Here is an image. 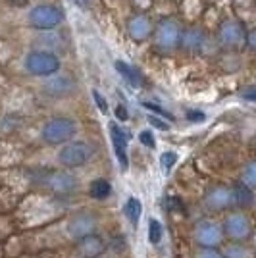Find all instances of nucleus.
I'll return each mask as SVG.
<instances>
[{
	"label": "nucleus",
	"mask_w": 256,
	"mask_h": 258,
	"mask_svg": "<svg viewBox=\"0 0 256 258\" xmlns=\"http://www.w3.org/2000/svg\"><path fill=\"white\" fill-rule=\"evenodd\" d=\"M149 239L150 243H158L162 239V226L158 220H152L149 226Z\"/></svg>",
	"instance_id": "obj_17"
},
{
	"label": "nucleus",
	"mask_w": 256,
	"mask_h": 258,
	"mask_svg": "<svg viewBox=\"0 0 256 258\" xmlns=\"http://www.w3.org/2000/svg\"><path fill=\"white\" fill-rule=\"evenodd\" d=\"M110 183L104 181V179H96V181L91 183V195L95 197V199H106L108 195H110Z\"/></svg>",
	"instance_id": "obj_15"
},
{
	"label": "nucleus",
	"mask_w": 256,
	"mask_h": 258,
	"mask_svg": "<svg viewBox=\"0 0 256 258\" xmlns=\"http://www.w3.org/2000/svg\"><path fill=\"white\" fill-rule=\"evenodd\" d=\"M93 98H95V102H96V106H98V110L102 112V114H106L108 112V102L102 98V95L98 93V91H93Z\"/></svg>",
	"instance_id": "obj_20"
},
{
	"label": "nucleus",
	"mask_w": 256,
	"mask_h": 258,
	"mask_svg": "<svg viewBox=\"0 0 256 258\" xmlns=\"http://www.w3.org/2000/svg\"><path fill=\"white\" fill-rule=\"evenodd\" d=\"M116 70H117V74L123 77L125 81H127L129 85H133V87H141L143 85V77H141V74L135 70V68H131L129 64H125V62H121V60H117L116 64Z\"/></svg>",
	"instance_id": "obj_12"
},
{
	"label": "nucleus",
	"mask_w": 256,
	"mask_h": 258,
	"mask_svg": "<svg viewBox=\"0 0 256 258\" xmlns=\"http://www.w3.org/2000/svg\"><path fill=\"white\" fill-rule=\"evenodd\" d=\"M60 162L68 166V168H77V166H83L91 158V149L87 143H72V145H66L64 149L58 154Z\"/></svg>",
	"instance_id": "obj_5"
},
{
	"label": "nucleus",
	"mask_w": 256,
	"mask_h": 258,
	"mask_svg": "<svg viewBox=\"0 0 256 258\" xmlns=\"http://www.w3.org/2000/svg\"><path fill=\"white\" fill-rule=\"evenodd\" d=\"M48 187L56 193H70L75 187V179L68 173H52L48 179Z\"/></svg>",
	"instance_id": "obj_11"
},
{
	"label": "nucleus",
	"mask_w": 256,
	"mask_h": 258,
	"mask_svg": "<svg viewBox=\"0 0 256 258\" xmlns=\"http://www.w3.org/2000/svg\"><path fill=\"white\" fill-rule=\"evenodd\" d=\"M116 116H117V119L125 121V119H127V110H125V106H117L116 108Z\"/></svg>",
	"instance_id": "obj_26"
},
{
	"label": "nucleus",
	"mask_w": 256,
	"mask_h": 258,
	"mask_svg": "<svg viewBox=\"0 0 256 258\" xmlns=\"http://www.w3.org/2000/svg\"><path fill=\"white\" fill-rule=\"evenodd\" d=\"M204 41H206L204 33L201 29L191 27V29H183L179 46H181L183 50H187V52H199V50H203Z\"/></svg>",
	"instance_id": "obj_10"
},
{
	"label": "nucleus",
	"mask_w": 256,
	"mask_h": 258,
	"mask_svg": "<svg viewBox=\"0 0 256 258\" xmlns=\"http://www.w3.org/2000/svg\"><path fill=\"white\" fill-rule=\"evenodd\" d=\"M110 137H112V145H114V151H116V156L117 160H119V166L123 170H127V135L117 127L116 123H112L110 125Z\"/></svg>",
	"instance_id": "obj_7"
},
{
	"label": "nucleus",
	"mask_w": 256,
	"mask_h": 258,
	"mask_svg": "<svg viewBox=\"0 0 256 258\" xmlns=\"http://www.w3.org/2000/svg\"><path fill=\"white\" fill-rule=\"evenodd\" d=\"M246 43H248V46L256 52V29L246 35Z\"/></svg>",
	"instance_id": "obj_25"
},
{
	"label": "nucleus",
	"mask_w": 256,
	"mask_h": 258,
	"mask_svg": "<svg viewBox=\"0 0 256 258\" xmlns=\"http://www.w3.org/2000/svg\"><path fill=\"white\" fill-rule=\"evenodd\" d=\"M77 125L74 119L70 118H54L50 121H46L43 127V139L50 145H60L70 141L75 135Z\"/></svg>",
	"instance_id": "obj_3"
},
{
	"label": "nucleus",
	"mask_w": 256,
	"mask_h": 258,
	"mask_svg": "<svg viewBox=\"0 0 256 258\" xmlns=\"http://www.w3.org/2000/svg\"><path fill=\"white\" fill-rule=\"evenodd\" d=\"M181 25L175 22V20H171V18H166V20H162L158 25H156V29H154V41H156V46L160 48V50H173V48H177L179 43H181Z\"/></svg>",
	"instance_id": "obj_2"
},
{
	"label": "nucleus",
	"mask_w": 256,
	"mask_h": 258,
	"mask_svg": "<svg viewBox=\"0 0 256 258\" xmlns=\"http://www.w3.org/2000/svg\"><path fill=\"white\" fill-rule=\"evenodd\" d=\"M149 123L150 125H154L156 129H162V131H166V129H170V125L164 121V119L156 118V116H149Z\"/></svg>",
	"instance_id": "obj_21"
},
{
	"label": "nucleus",
	"mask_w": 256,
	"mask_h": 258,
	"mask_svg": "<svg viewBox=\"0 0 256 258\" xmlns=\"http://www.w3.org/2000/svg\"><path fill=\"white\" fill-rule=\"evenodd\" d=\"M91 229H93V220L87 218V216L75 218L74 222H72V227H70L72 235H75V237H89Z\"/></svg>",
	"instance_id": "obj_13"
},
{
	"label": "nucleus",
	"mask_w": 256,
	"mask_h": 258,
	"mask_svg": "<svg viewBox=\"0 0 256 258\" xmlns=\"http://www.w3.org/2000/svg\"><path fill=\"white\" fill-rule=\"evenodd\" d=\"M127 33L133 41H145L152 35V23L147 16H133L127 22Z\"/></svg>",
	"instance_id": "obj_8"
},
{
	"label": "nucleus",
	"mask_w": 256,
	"mask_h": 258,
	"mask_svg": "<svg viewBox=\"0 0 256 258\" xmlns=\"http://www.w3.org/2000/svg\"><path fill=\"white\" fill-rule=\"evenodd\" d=\"M125 216H127L133 224H137V222H139L141 203L137 201V199H129V201H127V205H125Z\"/></svg>",
	"instance_id": "obj_16"
},
{
	"label": "nucleus",
	"mask_w": 256,
	"mask_h": 258,
	"mask_svg": "<svg viewBox=\"0 0 256 258\" xmlns=\"http://www.w3.org/2000/svg\"><path fill=\"white\" fill-rule=\"evenodd\" d=\"M43 33L44 35H41L39 43L44 44V50H58V48H60V37H58L56 33L50 31V29Z\"/></svg>",
	"instance_id": "obj_14"
},
{
	"label": "nucleus",
	"mask_w": 256,
	"mask_h": 258,
	"mask_svg": "<svg viewBox=\"0 0 256 258\" xmlns=\"http://www.w3.org/2000/svg\"><path fill=\"white\" fill-rule=\"evenodd\" d=\"M187 118L191 119V121H203L204 114L203 112H197V110H189V112H187Z\"/></svg>",
	"instance_id": "obj_24"
},
{
	"label": "nucleus",
	"mask_w": 256,
	"mask_h": 258,
	"mask_svg": "<svg viewBox=\"0 0 256 258\" xmlns=\"http://www.w3.org/2000/svg\"><path fill=\"white\" fill-rule=\"evenodd\" d=\"M203 258H218V256H216V254H212V252H208V254H204Z\"/></svg>",
	"instance_id": "obj_27"
},
{
	"label": "nucleus",
	"mask_w": 256,
	"mask_h": 258,
	"mask_svg": "<svg viewBox=\"0 0 256 258\" xmlns=\"http://www.w3.org/2000/svg\"><path fill=\"white\" fill-rule=\"evenodd\" d=\"M74 79L68 76H56V77H50L46 83H44V91H46V95H50V97H66V95H70L72 91H74Z\"/></svg>",
	"instance_id": "obj_9"
},
{
	"label": "nucleus",
	"mask_w": 256,
	"mask_h": 258,
	"mask_svg": "<svg viewBox=\"0 0 256 258\" xmlns=\"http://www.w3.org/2000/svg\"><path fill=\"white\" fill-rule=\"evenodd\" d=\"M175 160H177V154L175 152H164L160 158V164H162V170L164 172H168L171 166L175 164Z\"/></svg>",
	"instance_id": "obj_18"
},
{
	"label": "nucleus",
	"mask_w": 256,
	"mask_h": 258,
	"mask_svg": "<svg viewBox=\"0 0 256 258\" xmlns=\"http://www.w3.org/2000/svg\"><path fill=\"white\" fill-rule=\"evenodd\" d=\"M243 98L250 100V102H256V85L245 89V91H243Z\"/></svg>",
	"instance_id": "obj_23"
},
{
	"label": "nucleus",
	"mask_w": 256,
	"mask_h": 258,
	"mask_svg": "<svg viewBox=\"0 0 256 258\" xmlns=\"http://www.w3.org/2000/svg\"><path fill=\"white\" fill-rule=\"evenodd\" d=\"M143 106L147 108V110H150V112H156V114H158V116H162V118H168V119H170V121H173V116H171L170 112H166V110H162V108L158 106V104H152V102H145Z\"/></svg>",
	"instance_id": "obj_19"
},
{
	"label": "nucleus",
	"mask_w": 256,
	"mask_h": 258,
	"mask_svg": "<svg viewBox=\"0 0 256 258\" xmlns=\"http://www.w3.org/2000/svg\"><path fill=\"white\" fill-rule=\"evenodd\" d=\"M25 70L39 77L54 76L60 70V60L50 50H33L25 58Z\"/></svg>",
	"instance_id": "obj_1"
},
{
	"label": "nucleus",
	"mask_w": 256,
	"mask_h": 258,
	"mask_svg": "<svg viewBox=\"0 0 256 258\" xmlns=\"http://www.w3.org/2000/svg\"><path fill=\"white\" fill-rule=\"evenodd\" d=\"M62 22V10L52 4H39L29 12V25L39 31H48Z\"/></svg>",
	"instance_id": "obj_4"
},
{
	"label": "nucleus",
	"mask_w": 256,
	"mask_h": 258,
	"mask_svg": "<svg viewBox=\"0 0 256 258\" xmlns=\"http://www.w3.org/2000/svg\"><path fill=\"white\" fill-rule=\"evenodd\" d=\"M139 139L143 145H147V147H154V137H152V133L150 131H143L139 135Z\"/></svg>",
	"instance_id": "obj_22"
},
{
	"label": "nucleus",
	"mask_w": 256,
	"mask_h": 258,
	"mask_svg": "<svg viewBox=\"0 0 256 258\" xmlns=\"http://www.w3.org/2000/svg\"><path fill=\"white\" fill-rule=\"evenodd\" d=\"M220 41L225 44V46H237V44L243 43L245 39V29L243 25L235 20H227L220 25V33H218Z\"/></svg>",
	"instance_id": "obj_6"
}]
</instances>
